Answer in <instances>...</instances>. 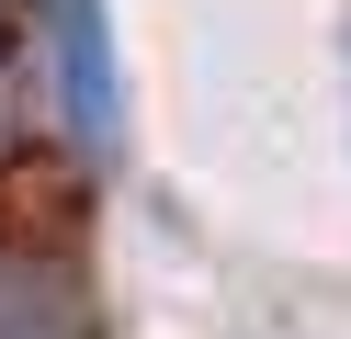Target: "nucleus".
Instances as JSON below:
<instances>
[{
    "label": "nucleus",
    "mask_w": 351,
    "mask_h": 339,
    "mask_svg": "<svg viewBox=\"0 0 351 339\" xmlns=\"http://www.w3.org/2000/svg\"><path fill=\"white\" fill-rule=\"evenodd\" d=\"M46 57H57V113L80 147L125 136V68H114V12L102 0H46Z\"/></svg>",
    "instance_id": "obj_1"
},
{
    "label": "nucleus",
    "mask_w": 351,
    "mask_h": 339,
    "mask_svg": "<svg viewBox=\"0 0 351 339\" xmlns=\"http://www.w3.org/2000/svg\"><path fill=\"white\" fill-rule=\"evenodd\" d=\"M0 339H91L80 271L34 238H0Z\"/></svg>",
    "instance_id": "obj_2"
},
{
    "label": "nucleus",
    "mask_w": 351,
    "mask_h": 339,
    "mask_svg": "<svg viewBox=\"0 0 351 339\" xmlns=\"http://www.w3.org/2000/svg\"><path fill=\"white\" fill-rule=\"evenodd\" d=\"M0 136H12V113H0Z\"/></svg>",
    "instance_id": "obj_3"
}]
</instances>
